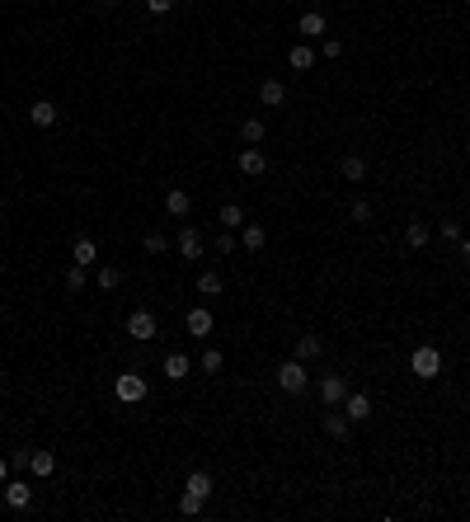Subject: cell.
<instances>
[{"label":"cell","instance_id":"6da1fadb","mask_svg":"<svg viewBox=\"0 0 470 522\" xmlns=\"http://www.w3.org/2000/svg\"><path fill=\"white\" fill-rule=\"evenodd\" d=\"M306 381H311V372H306V363H301V358H287V363L278 367V386L287 391V396H301V391H306Z\"/></svg>","mask_w":470,"mask_h":522},{"label":"cell","instance_id":"7a4b0ae2","mask_svg":"<svg viewBox=\"0 0 470 522\" xmlns=\"http://www.w3.org/2000/svg\"><path fill=\"white\" fill-rule=\"evenodd\" d=\"M409 372H414V376H424V381H433V376L442 372V353H437L433 343L414 348V353H409Z\"/></svg>","mask_w":470,"mask_h":522},{"label":"cell","instance_id":"3957f363","mask_svg":"<svg viewBox=\"0 0 470 522\" xmlns=\"http://www.w3.org/2000/svg\"><path fill=\"white\" fill-rule=\"evenodd\" d=\"M113 396L123 400V405H141L146 400V376H136V372L118 376V381H113Z\"/></svg>","mask_w":470,"mask_h":522},{"label":"cell","instance_id":"277c9868","mask_svg":"<svg viewBox=\"0 0 470 522\" xmlns=\"http://www.w3.org/2000/svg\"><path fill=\"white\" fill-rule=\"evenodd\" d=\"M160 334V325H156V316H151V311H132V316H127V339H156Z\"/></svg>","mask_w":470,"mask_h":522},{"label":"cell","instance_id":"5b68a950","mask_svg":"<svg viewBox=\"0 0 470 522\" xmlns=\"http://www.w3.org/2000/svg\"><path fill=\"white\" fill-rule=\"evenodd\" d=\"M0 489H5V503H10L14 513H24L29 503H34V489H29V480H19V476H14V480H5Z\"/></svg>","mask_w":470,"mask_h":522},{"label":"cell","instance_id":"8992f818","mask_svg":"<svg viewBox=\"0 0 470 522\" xmlns=\"http://www.w3.org/2000/svg\"><path fill=\"white\" fill-rule=\"evenodd\" d=\"M344 414L353 423H367L371 419V396H367V391H348V396H344Z\"/></svg>","mask_w":470,"mask_h":522},{"label":"cell","instance_id":"52a82bcc","mask_svg":"<svg viewBox=\"0 0 470 522\" xmlns=\"http://www.w3.org/2000/svg\"><path fill=\"white\" fill-rule=\"evenodd\" d=\"M344 396H348V381L339 372H329V376H320V400H325L329 409H339L344 405Z\"/></svg>","mask_w":470,"mask_h":522},{"label":"cell","instance_id":"ba28073f","mask_svg":"<svg viewBox=\"0 0 470 522\" xmlns=\"http://www.w3.org/2000/svg\"><path fill=\"white\" fill-rule=\"evenodd\" d=\"M235 170L249 174V179H259V174L269 170V156H264L259 146H249V151H240V156H235Z\"/></svg>","mask_w":470,"mask_h":522},{"label":"cell","instance_id":"9c48e42d","mask_svg":"<svg viewBox=\"0 0 470 522\" xmlns=\"http://www.w3.org/2000/svg\"><path fill=\"white\" fill-rule=\"evenodd\" d=\"M184 325H189V334H193V339H207L216 320H212V311H207V306H193L189 316H184Z\"/></svg>","mask_w":470,"mask_h":522},{"label":"cell","instance_id":"30bf717a","mask_svg":"<svg viewBox=\"0 0 470 522\" xmlns=\"http://www.w3.org/2000/svg\"><path fill=\"white\" fill-rule=\"evenodd\" d=\"M339 174H344L348 184H362V179H367V156H358V151H348V156L339 160Z\"/></svg>","mask_w":470,"mask_h":522},{"label":"cell","instance_id":"8fae6325","mask_svg":"<svg viewBox=\"0 0 470 522\" xmlns=\"http://www.w3.org/2000/svg\"><path fill=\"white\" fill-rule=\"evenodd\" d=\"M165 212L174 216V221H184V216L193 212V198H189V189H169V194H165Z\"/></svg>","mask_w":470,"mask_h":522},{"label":"cell","instance_id":"7c38bea8","mask_svg":"<svg viewBox=\"0 0 470 522\" xmlns=\"http://www.w3.org/2000/svg\"><path fill=\"white\" fill-rule=\"evenodd\" d=\"M296 29H301V38H325V29H329V19L320 10H306L301 19H296Z\"/></svg>","mask_w":470,"mask_h":522},{"label":"cell","instance_id":"4fadbf2b","mask_svg":"<svg viewBox=\"0 0 470 522\" xmlns=\"http://www.w3.org/2000/svg\"><path fill=\"white\" fill-rule=\"evenodd\" d=\"M259 99H264V109H282L287 104V85L282 80H264L259 85Z\"/></svg>","mask_w":470,"mask_h":522},{"label":"cell","instance_id":"5bb4252c","mask_svg":"<svg viewBox=\"0 0 470 522\" xmlns=\"http://www.w3.org/2000/svg\"><path fill=\"white\" fill-rule=\"evenodd\" d=\"M179 254H184L189 263L202 254V236H198V226H179Z\"/></svg>","mask_w":470,"mask_h":522},{"label":"cell","instance_id":"9a60e30c","mask_svg":"<svg viewBox=\"0 0 470 522\" xmlns=\"http://www.w3.org/2000/svg\"><path fill=\"white\" fill-rule=\"evenodd\" d=\"M29 123H34V127H52V123H56V104H52V99L29 104Z\"/></svg>","mask_w":470,"mask_h":522},{"label":"cell","instance_id":"2e32d148","mask_svg":"<svg viewBox=\"0 0 470 522\" xmlns=\"http://www.w3.org/2000/svg\"><path fill=\"white\" fill-rule=\"evenodd\" d=\"M184 494H198L202 503L212 499V476H207V471H193L189 480H184Z\"/></svg>","mask_w":470,"mask_h":522},{"label":"cell","instance_id":"e0dca14e","mask_svg":"<svg viewBox=\"0 0 470 522\" xmlns=\"http://www.w3.org/2000/svg\"><path fill=\"white\" fill-rule=\"evenodd\" d=\"M189 372H193V358H189V353H169V358H165V376H169V381H184Z\"/></svg>","mask_w":470,"mask_h":522},{"label":"cell","instance_id":"ac0fdd59","mask_svg":"<svg viewBox=\"0 0 470 522\" xmlns=\"http://www.w3.org/2000/svg\"><path fill=\"white\" fill-rule=\"evenodd\" d=\"M287 66H291V71H311V66H315V47H311V43H296V47L287 52Z\"/></svg>","mask_w":470,"mask_h":522},{"label":"cell","instance_id":"d6986e66","mask_svg":"<svg viewBox=\"0 0 470 522\" xmlns=\"http://www.w3.org/2000/svg\"><path fill=\"white\" fill-rule=\"evenodd\" d=\"M71 259H76V263H85V268H90V263L99 259V245H94L90 236H80L76 245H71Z\"/></svg>","mask_w":470,"mask_h":522},{"label":"cell","instance_id":"ffe728a7","mask_svg":"<svg viewBox=\"0 0 470 522\" xmlns=\"http://www.w3.org/2000/svg\"><path fill=\"white\" fill-rule=\"evenodd\" d=\"M240 245H245L249 254H259L264 245H269V231L264 226H240Z\"/></svg>","mask_w":470,"mask_h":522},{"label":"cell","instance_id":"44dd1931","mask_svg":"<svg viewBox=\"0 0 470 522\" xmlns=\"http://www.w3.org/2000/svg\"><path fill=\"white\" fill-rule=\"evenodd\" d=\"M221 287H226V278H221L216 268H202V273H198V292H202V296H221Z\"/></svg>","mask_w":470,"mask_h":522},{"label":"cell","instance_id":"7402d4cb","mask_svg":"<svg viewBox=\"0 0 470 522\" xmlns=\"http://www.w3.org/2000/svg\"><path fill=\"white\" fill-rule=\"evenodd\" d=\"M264 132H269V123H264V118H245V123H240L245 146H259V141H264Z\"/></svg>","mask_w":470,"mask_h":522},{"label":"cell","instance_id":"603a6c76","mask_svg":"<svg viewBox=\"0 0 470 522\" xmlns=\"http://www.w3.org/2000/svg\"><path fill=\"white\" fill-rule=\"evenodd\" d=\"M348 428H353V419H348L344 409H339V414L329 409V414H325V433H329V438H348Z\"/></svg>","mask_w":470,"mask_h":522},{"label":"cell","instance_id":"cb8c5ba5","mask_svg":"<svg viewBox=\"0 0 470 522\" xmlns=\"http://www.w3.org/2000/svg\"><path fill=\"white\" fill-rule=\"evenodd\" d=\"M29 471H34V476H52V471H56V456L52 452H38V447H34V456H29Z\"/></svg>","mask_w":470,"mask_h":522},{"label":"cell","instance_id":"d4e9b609","mask_svg":"<svg viewBox=\"0 0 470 522\" xmlns=\"http://www.w3.org/2000/svg\"><path fill=\"white\" fill-rule=\"evenodd\" d=\"M428 236H433V231H428L424 221H409V226H404V245H409V250H424Z\"/></svg>","mask_w":470,"mask_h":522},{"label":"cell","instance_id":"484cf974","mask_svg":"<svg viewBox=\"0 0 470 522\" xmlns=\"http://www.w3.org/2000/svg\"><path fill=\"white\" fill-rule=\"evenodd\" d=\"M216 221H221L226 231H235V226H245V212H240V203H221V212H216Z\"/></svg>","mask_w":470,"mask_h":522},{"label":"cell","instance_id":"4316f807","mask_svg":"<svg viewBox=\"0 0 470 522\" xmlns=\"http://www.w3.org/2000/svg\"><path fill=\"white\" fill-rule=\"evenodd\" d=\"M291 358H301V363H315V358H320V339H315V334L296 339V353H291Z\"/></svg>","mask_w":470,"mask_h":522},{"label":"cell","instance_id":"83f0119b","mask_svg":"<svg viewBox=\"0 0 470 522\" xmlns=\"http://www.w3.org/2000/svg\"><path fill=\"white\" fill-rule=\"evenodd\" d=\"M198 367H202V372H207V376H216V372H221V367H226V353H221V348H207V353H202V358H198Z\"/></svg>","mask_w":470,"mask_h":522},{"label":"cell","instance_id":"f1b7e54d","mask_svg":"<svg viewBox=\"0 0 470 522\" xmlns=\"http://www.w3.org/2000/svg\"><path fill=\"white\" fill-rule=\"evenodd\" d=\"M118 283H123V268H118V263H104V268H99V287H104V292H113Z\"/></svg>","mask_w":470,"mask_h":522},{"label":"cell","instance_id":"f546056e","mask_svg":"<svg viewBox=\"0 0 470 522\" xmlns=\"http://www.w3.org/2000/svg\"><path fill=\"white\" fill-rule=\"evenodd\" d=\"M141 250H146V254H165V250H169V240L160 236V231H146V236H141Z\"/></svg>","mask_w":470,"mask_h":522},{"label":"cell","instance_id":"4dcf8cb0","mask_svg":"<svg viewBox=\"0 0 470 522\" xmlns=\"http://www.w3.org/2000/svg\"><path fill=\"white\" fill-rule=\"evenodd\" d=\"M348 221H358V226H367V221H371V203H367V198H358V203L348 207Z\"/></svg>","mask_w":470,"mask_h":522},{"label":"cell","instance_id":"1f68e13d","mask_svg":"<svg viewBox=\"0 0 470 522\" xmlns=\"http://www.w3.org/2000/svg\"><path fill=\"white\" fill-rule=\"evenodd\" d=\"M66 287H71V292H80V287H85V263L66 268Z\"/></svg>","mask_w":470,"mask_h":522},{"label":"cell","instance_id":"d6a6232c","mask_svg":"<svg viewBox=\"0 0 470 522\" xmlns=\"http://www.w3.org/2000/svg\"><path fill=\"white\" fill-rule=\"evenodd\" d=\"M437 231H442V240H451V245H461V240H466V236H461V221H442Z\"/></svg>","mask_w":470,"mask_h":522},{"label":"cell","instance_id":"836d02e7","mask_svg":"<svg viewBox=\"0 0 470 522\" xmlns=\"http://www.w3.org/2000/svg\"><path fill=\"white\" fill-rule=\"evenodd\" d=\"M29 456H34V447H19V452H10V471H24V466H29Z\"/></svg>","mask_w":470,"mask_h":522},{"label":"cell","instance_id":"e575fe53","mask_svg":"<svg viewBox=\"0 0 470 522\" xmlns=\"http://www.w3.org/2000/svg\"><path fill=\"white\" fill-rule=\"evenodd\" d=\"M179 513H189V518H193V513H202V499H198V494H184V499H179Z\"/></svg>","mask_w":470,"mask_h":522},{"label":"cell","instance_id":"d590c367","mask_svg":"<svg viewBox=\"0 0 470 522\" xmlns=\"http://www.w3.org/2000/svg\"><path fill=\"white\" fill-rule=\"evenodd\" d=\"M235 250V231H221V236H216V254H231Z\"/></svg>","mask_w":470,"mask_h":522},{"label":"cell","instance_id":"8d00e7d4","mask_svg":"<svg viewBox=\"0 0 470 522\" xmlns=\"http://www.w3.org/2000/svg\"><path fill=\"white\" fill-rule=\"evenodd\" d=\"M146 10H151V14H169V10H174V0H146Z\"/></svg>","mask_w":470,"mask_h":522},{"label":"cell","instance_id":"74e56055","mask_svg":"<svg viewBox=\"0 0 470 522\" xmlns=\"http://www.w3.org/2000/svg\"><path fill=\"white\" fill-rule=\"evenodd\" d=\"M320 52H325V57H344V43H339V38H325V47H320Z\"/></svg>","mask_w":470,"mask_h":522},{"label":"cell","instance_id":"f35d334b","mask_svg":"<svg viewBox=\"0 0 470 522\" xmlns=\"http://www.w3.org/2000/svg\"><path fill=\"white\" fill-rule=\"evenodd\" d=\"M5 480H10V461H5V456H0V485H5Z\"/></svg>","mask_w":470,"mask_h":522},{"label":"cell","instance_id":"ab89813d","mask_svg":"<svg viewBox=\"0 0 470 522\" xmlns=\"http://www.w3.org/2000/svg\"><path fill=\"white\" fill-rule=\"evenodd\" d=\"M461 259H466V268H470V240H461Z\"/></svg>","mask_w":470,"mask_h":522},{"label":"cell","instance_id":"60d3db41","mask_svg":"<svg viewBox=\"0 0 470 522\" xmlns=\"http://www.w3.org/2000/svg\"><path fill=\"white\" fill-rule=\"evenodd\" d=\"M99 5H118V0H99Z\"/></svg>","mask_w":470,"mask_h":522}]
</instances>
